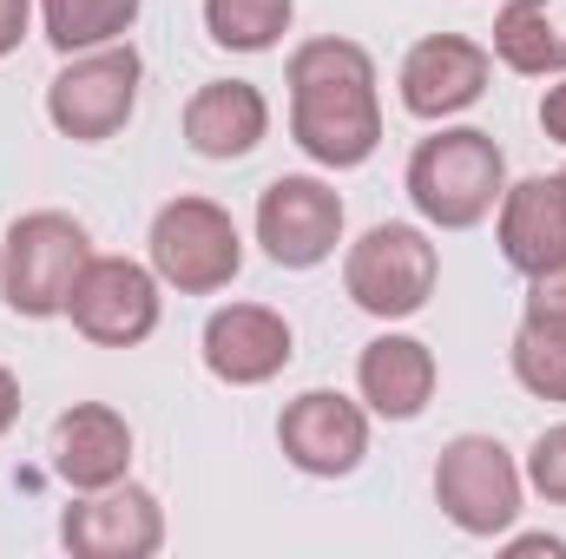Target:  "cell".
I'll return each instance as SVG.
<instances>
[{
    "instance_id": "cell-27",
    "label": "cell",
    "mask_w": 566,
    "mask_h": 559,
    "mask_svg": "<svg viewBox=\"0 0 566 559\" xmlns=\"http://www.w3.org/2000/svg\"><path fill=\"white\" fill-rule=\"evenodd\" d=\"M507 553H566V540H547V534H521V540H507Z\"/></svg>"
},
{
    "instance_id": "cell-5",
    "label": "cell",
    "mask_w": 566,
    "mask_h": 559,
    "mask_svg": "<svg viewBox=\"0 0 566 559\" xmlns=\"http://www.w3.org/2000/svg\"><path fill=\"white\" fill-rule=\"evenodd\" d=\"M145 257H151V271H158L165 289H178V296H218L244 271V238H238V218L218 198L185 191V198L158 204Z\"/></svg>"
},
{
    "instance_id": "cell-8",
    "label": "cell",
    "mask_w": 566,
    "mask_h": 559,
    "mask_svg": "<svg viewBox=\"0 0 566 559\" xmlns=\"http://www.w3.org/2000/svg\"><path fill=\"white\" fill-rule=\"evenodd\" d=\"M165 309V283L151 264L139 257H99L80 271L73 296H66V323L93 342V349H139L145 336L158 329Z\"/></svg>"
},
{
    "instance_id": "cell-24",
    "label": "cell",
    "mask_w": 566,
    "mask_h": 559,
    "mask_svg": "<svg viewBox=\"0 0 566 559\" xmlns=\"http://www.w3.org/2000/svg\"><path fill=\"white\" fill-rule=\"evenodd\" d=\"M33 13H40L33 0H0V60L20 53V40L33 33Z\"/></svg>"
},
{
    "instance_id": "cell-6",
    "label": "cell",
    "mask_w": 566,
    "mask_h": 559,
    "mask_svg": "<svg viewBox=\"0 0 566 559\" xmlns=\"http://www.w3.org/2000/svg\"><path fill=\"white\" fill-rule=\"evenodd\" d=\"M139 86H145V60L133 53V40L93 46V53H66V66L46 80V119H53L60 139L106 145L133 126Z\"/></svg>"
},
{
    "instance_id": "cell-18",
    "label": "cell",
    "mask_w": 566,
    "mask_h": 559,
    "mask_svg": "<svg viewBox=\"0 0 566 559\" xmlns=\"http://www.w3.org/2000/svg\"><path fill=\"white\" fill-rule=\"evenodd\" d=\"M488 53L521 80L566 73V0H507L494 13V46Z\"/></svg>"
},
{
    "instance_id": "cell-26",
    "label": "cell",
    "mask_w": 566,
    "mask_h": 559,
    "mask_svg": "<svg viewBox=\"0 0 566 559\" xmlns=\"http://www.w3.org/2000/svg\"><path fill=\"white\" fill-rule=\"evenodd\" d=\"M13 421H20V376L0 362V434H7Z\"/></svg>"
},
{
    "instance_id": "cell-13",
    "label": "cell",
    "mask_w": 566,
    "mask_h": 559,
    "mask_svg": "<svg viewBox=\"0 0 566 559\" xmlns=\"http://www.w3.org/2000/svg\"><path fill=\"white\" fill-rule=\"evenodd\" d=\"M205 369L224 382V389H264L277 382L296 356V329L283 323V309L271 303H224L205 316Z\"/></svg>"
},
{
    "instance_id": "cell-16",
    "label": "cell",
    "mask_w": 566,
    "mask_h": 559,
    "mask_svg": "<svg viewBox=\"0 0 566 559\" xmlns=\"http://www.w3.org/2000/svg\"><path fill=\"white\" fill-rule=\"evenodd\" d=\"M53 474L73 494L126 481L133 474V421L119 415L113 402H73L66 415L53 421Z\"/></svg>"
},
{
    "instance_id": "cell-10",
    "label": "cell",
    "mask_w": 566,
    "mask_h": 559,
    "mask_svg": "<svg viewBox=\"0 0 566 559\" xmlns=\"http://www.w3.org/2000/svg\"><path fill=\"white\" fill-rule=\"evenodd\" d=\"M277 447L296 474H310V481H343V474H356L363 454H369V409L349 402L343 389H303L296 402H283Z\"/></svg>"
},
{
    "instance_id": "cell-15",
    "label": "cell",
    "mask_w": 566,
    "mask_h": 559,
    "mask_svg": "<svg viewBox=\"0 0 566 559\" xmlns=\"http://www.w3.org/2000/svg\"><path fill=\"white\" fill-rule=\"evenodd\" d=\"M434 382H441V362H434V349H428L422 336H409V329H382L356 356V395H363L369 415H382V421L428 415Z\"/></svg>"
},
{
    "instance_id": "cell-20",
    "label": "cell",
    "mask_w": 566,
    "mask_h": 559,
    "mask_svg": "<svg viewBox=\"0 0 566 559\" xmlns=\"http://www.w3.org/2000/svg\"><path fill=\"white\" fill-rule=\"evenodd\" d=\"M507 369L534 402H566V316L527 309L507 342Z\"/></svg>"
},
{
    "instance_id": "cell-23",
    "label": "cell",
    "mask_w": 566,
    "mask_h": 559,
    "mask_svg": "<svg viewBox=\"0 0 566 559\" xmlns=\"http://www.w3.org/2000/svg\"><path fill=\"white\" fill-rule=\"evenodd\" d=\"M527 309H541V316H566V264L541 271V277H527Z\"/></svg>"
},
{
    "instance_id": "cell-4",
    "label": "cell",
    "mask_w": 566,
    "mask_h": 559,
    "mask_svg": "<svg viewBox=\"0 0 566 559\" xmlns=\"http://www.w3.org/2000/svg\"><path fill=\"white\" fill-rule=\"evenodd\" d=\"M527 500V474L494 434H454L434 454V507L468 540H507Z\"/></svg>"
},
{
    "instance_id": "cell-14",
    "label": "cell",
    "mask_w": 566,
    "mask_h": 559,
    "mask_svg": "<svg viewBox=\"0 0 566 559\" xmlns=\"http://www.w3.org/2000/svg\"><path fill=\"white\" fill-rule=\"evenodd\" d=\"M494 244H501L507 271H521V277L566 264V171H534V178L501 191Z\"/></svg>"
},
{
    "instance_id": "cell-17",
    "label": "cell",
    "mask_w": 566,
    "mask_h": 559,
    "mask_svg": "<svg viewBox=\"0 0 566 559\" xmlns=\"http://www.w3.org/2000/svg\"><path fill=\"white\" fill-rule=\"evenodd\" d=\"M271 139V99L251 80H205L185 99V145L211 165L251 158L258 145Z\"/></svg>"
},
{
    "instance_id": "cell-7",
    "label": "cell",
    "mask_w": 566,
    "mask_h": 559,
    "mask_svg": "<svg viewBox=\"0 0 566 559\" xmlns=\"http://www.w3.org/2000/svg\"><path fill=\"white\" fill-rule=\"evenodd\" d=\"M441 283V251L422 224H369L343 251V289L363 316L376 323H409L422 316Z\"/></svg>"
},
{
    "instance_id": "cell-21",
    "label": "cell",
    "mask_w": 566,
    "mask_h": 559,
    "mask_svg": "<svg viewBox=\"0 0 566 559\" xmlns=\"http://www.w3.org/2000/svg\"><path fill=\"white\" fill-rule=\"evenodd\" d=\"M296 20V0H205V33L224 53H271Z\"/></svg>"
},
{
    "instance_id": "cell-2",
    "label": "cell",
    "mask_w": 566,
    "mask_h": 559,
    "mask_svg": "<svg viewBox=\"0 0 566 559\" xmlns=\"http://www.w3.org/2000/svg\"><path fill=\"white\" fill-rule=\"evenodd\" d=\"M402 191L428 231H474L494 218V204L507 191V158H501L494 133H481V126H441L409 151Z\"/></svg>"
},
{
    "instance_id": "cell-3",
    "label": "cell",
    "mask_w": 566,
    "mask_h": 559,
    "mask_svg": "<svg viewBox=\"0 0 566 559\" xmlns=\"http://www.w3.org/2000/svg\"><path fill=\"white\" fill-rule=\"evenodd\" d=\"M93 264V231L73 211H27L0 238V303L27 323L66 316V296Z\"/></svg>"
},
{
    "instance_id": "cell-22",
    "label": "cell",
    "mask_w": 566,
    "mask_h": 559,
    "mask_svg": "<svg viewBox=\"0 0 566 559\" xmlns=\"http://www.w3.org/2000/svg\"><path fill=\"white\" fill-rule=\"evenodd\" d=\"M521 474H527V487H534L547 507H566V421H554V428H541V434H534V447H527Z\"/></svg>"
},
{
    "instance_id": "cell-9",
    "label": "cell",
    "mask_w": 566,
    "mask_h": 559,
    "mask_svg": "<svg viewBox=\"0 0 566 559\" xmlns=\"http://www.w3.org/2000/svg\"><path fill=\"white\" fill-rule=\"evenodd\" d=\"M258 244L277 271H316L343 244V198L316 171H283L258 191Z\"/></svg>"
},
{
    "instance_id": "cell-12",
    "label": "cell",
    "mask_w": 566,
    "mask_h": 559,
    "mask_svg": "<svg viewBox=\"0 0 566 559\" xmlns=\"http://www.w3.org/2000/svg\"><path fill=\"white\" fill-rule=\"evenodd\" d=\"M494 80V53L468 33H428L402 53V73H396V93H402V113H416L428 126H448L454 113L481 106Z\"/></svg>"
},
{
    "instance_id": "cell-1",
    "label": "cell",
    "mask_w": 566,
    "mask_h": 559,
    "mask_svg": "<svg viewBox=\"0 0 566 559\" xmlns=\"http://www.w3.org/2000/svg\"><path fill=\"white\" fill-rule=\"evenodd\" d=\"M283 86H290V139L303 145L310 165L356 171V165L376 158V145H382V80H376L369 46L343 40V33L303 40L283 66Z\"/></svg>"
},
{
    "instance_id": "cell-19",
    "label": "cell",
    "mask_w": 566,
    "mask_h": 559,
    "mask_svg": "<svg viewBox=\"0 0 566 559\" xmlns=\"http://www.w3.org/2000/svg\"><path fill=\"white\" fill-rule=\"evenodd\" d=\"M40 7V33L46 46L66 60V53H93V46H113L139 27L145 0H33Z\"/></svg>"
},
{
    "instance_id": "cell-11",
    "label": "cell",
    "mask_w": 566,
    "mask_h": 559,
    "mask_svg": "<svg viewBox=\"0 0 566 559\" xmlns=\"http://www.w3.org/2000/svg\"><path fill=\"white\" fill-rule=\"evenodd\" d=\"M60 547L80 559H151L165 547V507L139 481L93 487L60 514Z\"/></svg>"
},
{
    "instance_id": "cell-25",
    "label": "cell",
    "mask_w": 566,
    "mask_h": 559,
    "mask_svg": "<svg viewBox=\"0 0 566 559\" xmlns=\"http://www.w3.org/2000/svg\"><path fill=\"white\" fill-rule=\"evenodd\" d=\"M541 133L554 145H566V73H554V86L541 93Z\"/></svg>"
}]
</instances>
